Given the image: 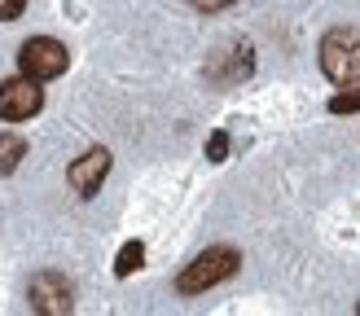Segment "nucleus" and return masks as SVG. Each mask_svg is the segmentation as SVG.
<instances>
[{"mask_svg": "<svg viewBox=\"0 0 360 316\" xmlns=\"http://www.w3.org/2000/svg\"><path fill=\"white\" fill-rule=\"evenodd\" d=\"M242 255L233 251V246H211V251H202L193 263H185V272L176 277V290L180 294H202L211 286H220V281H229L233 272H238Z\"/></svg>", "mask_w": 360, "mask_h": 316, "instance_id": "f257e3e1", "label": "nucleus"}, {"mask_svg": "<svg viewBox=\"0 0 360 316\" xmlns=\"http://www.w3.org/2000/svg\"><path fill=\"white\" fill-rule=\"evenodd\" d=\"M321 70L330 84H360V31H330L321 40Z\"/></svg>", "mask_w": 360, "mask_h": 316, "instance_id": "f03ea898", "label": "nucleus"}, {"mask_svg": "<svg viewBox=\"0 0 360 316\" xmlns=\"http://www.w3.org/2000/svg\"><path fill=\"white\" fill-rule=\"evenodd\" d=\"M18 66H22V75H31V79H53V75H62L70 66V53H66L62 40L35 35V40H27L18 48Z\"/></svg>", "mask_w": 360, "mask_h": 316, "instance_id": "7ed1b4c3", "label": "nucleus"}, {"mask_svg": "<svg viewBox=\"0 0 360 316\" xmlns=\"http://www.w3.org/2000/svg\"><path fill=\"white\" fill-rule=\"evenodd\" d=\"M40 105H44V93H40V79H5L0 84V119H9V123H22L31 114H40Z\"/></svg>", "mask_w": 360, "mask_h": 316, "instance_id": "20e7f679", "label": "nucleus"}, {"mask_svg": "<svg viewBox=\"0 0 360 316\" xmlns=\"http://www.w3.org/2000/svg\"><path fill=\"white\" fill-rule=\"evenodd\" d=\"M31 308L35 312H44V316H62L70 312V281L62 272H40V277H31Z\"/></svg>", "mask_w": 360, "mask_h": 316, "instance_id": "39448f33", "label": "nucleus"}, {"mask_svg": "<svg viewBox=\"0 0 360 316\" xmlns=\"http://www.w3.org/2000/svg\"><path fill=\"white\" fill-rule=\"evenodd\" d=\"M105 171H110V154H105V150H88L84 158L70 163L66 180H70V189H75L79 198H93V193L101 189V180H105Z\"/></svg>", "mask_w": 360, "mask_h": 316, "instance_id": "423d86ee", "label": "nucleus"}, {"mask_svg": "<svg viewBox=\"0 0 360 316\" xmlns=\"http://www.w3.org/2000/svg\"><path fill=\"white\" fill-rule=\"evenodd\" d=\"M22 158H27V140L13 136V132H5V136H0V176H9Z\"/></svg>", "mask_w": 360, "mask_h": 316, "instance_id": "0eeeda50", "label": "nucleus"}, {"mask_svg": "<svg viewBox=\"0 0 360 316\" xmlns=\"http://www.w3.org/2000/svg\"><path fill=\"white\" fill-rule=\"evenodd\" d=\"M141 263H146V246H141V242H128V246L119 251V259H115V277H132Z\"/></svg>", "mask_w": 360, "mask_h": 316, "instance_id": "6e6552de", "label": "nucleus"}, {"mask_svg": "<svg viewBox=\"0 0 360 316\" xmlns=\"http://www.w3.org/2000/svg\"><path fill=\"white\" fill-rule=\"evenodd\" d=\"M360 110V88H343L338 97H330V114H356Z\"/></svg>", "mask_w": 360, "mask_h": 316, "instance_id": "1a4fd4ad", "label": "nucleus"}, {"mask_svg": "<svg viewBox=\"0 0 360 316\" xmlns=\"http://www.w3.org/2000/svg\"><path fill=\"white\" fill-rule=\"evenodd\" d=\"M207 158H211V163H224V158H229V132H211V140H207Z\"/></svg>", "mask_w": 360, "mask_h": 316, "instance_id": "9d476101", "label": "nucleus"}, {"mask_svg": "<svg viewBox=\"0 0 360 316\" xmlns=\"http://www.w3.org/2000/svg\"><path fill=\"white\" fill-rule=\"evenodd\" d=\"M22 9H27V0H0V22H13Z\"/></svg>", "mask_w": 360, "mask_h": 316, "instance_id": "9b49d317", "label": "nucleus"}, {"mask_svg": "<svg viewBox=\"0 0 360 316\" xmlns=\"http://www.w3.org/2000/svg\"><path fill=\"white\" fill-rule=\"evenodd\" d=\"M193 9H202V13H220V9H229L233 0H189Z\"/></svg>", "mask_w": 360, "mask_h": 316, "instance_id": "f8f14e48", "label": "nucleus"}, {"mask_svg": "<svg viewBox=\"0 0 360 316\" xmlns=\"http://www.w3.org/2000/svg\"><path fill=\"white\" fill-rule=\"evenodd\" d=\"M356 312H360V308H356Z\"/></svg>", "mask_w": 360, "mask_h": 316, "instance_id": "ddd939ff", "label": "nucleus"}]
</instances>
